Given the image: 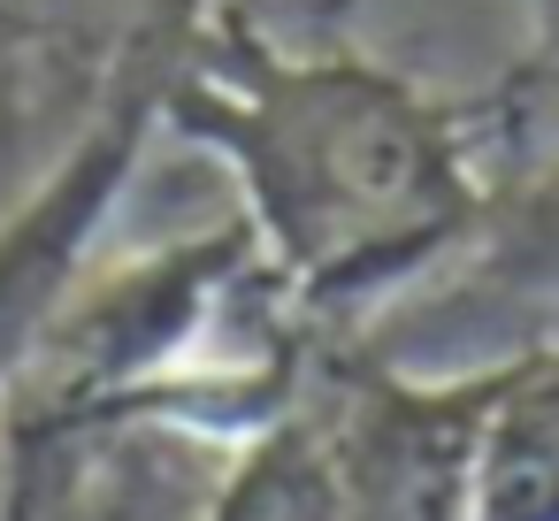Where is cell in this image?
<instances>
[{
    "label": "cell",
    "mask_w": 559,
    "mask_h": 521,
    "mask_svg": "<svg viewBox=\"0 0 559 521\" xmlns=\"http://www.w3.org/2000/svg\"><path fill=\"white\" fill-rule=\"evenodd\" d=\"M528 32H536L528 70H536L544 85H559V0H528Z\"/></svg>",
    "instance_id": "8992f818"
},
{
    "label": "cell",
    "mask_w": 559,
    "mask_h": 521,
    "mask_svg": "<svg viewBox=\"0 0 559 521\" xmlns=\"http://www.w3.org/2000/svg\"><path fill=\"white\" fill-rule=\"evenodd\" d=\"M314 422L330 452L337 521H467L483 368L406 376L353 345H330L314 376Z\"/></svg>",
    "instance_id": "3957f363"
},
{
    "label": "cell",
    "mask_w": 559,
    "mask_h": 521,
    "mask_svg": "<svg viewBox=\"0 0 559 521\" xmlns=\"http://www.w3.org/2000/svg\"><path fill=\"white\" fill-rule=\"evenodd\" d=\"M483 139V223L467 238L475 284L506 299H559V85L528 62L475 93Z\"/></svg>",
    "instance_id": "277c9868"
},
{
    "label": "cell",
    "mask_w": 559,
    "mask_h": 521,
    "mask_svg": "<svg viewBox=\"0 0 559 521\" xmlns=\"http://www.w3.org/2000/svg\"><path fill=\"white\" fill-rule=\"evenodd\" d=\"M162 139L238 185L261 269L322 330L460 261L483 223L475 100L337 32L284 39L261 0H200L162 85Z\"/></svg>",
    "instance_id": "6da1fadb"
},
{
    "label": "cell",
    "mask_w": 559,
    "mask_h": 521,
    "mask_svg": "<svg viewBox=\"0 0 559 521\" xmlns=\"http://www.w3.org/2000/svg\"><path fill=\"white\" fill-rule=\"evenodd\" d=\"M200 16V0H139L108 78L93 85L85 123L62 139V154L39 169V185L0 215V399L16 391L32 368L47 322L93 269V246L131 192L146 146L162 139V85L177 70L185 24Z\"/></svg>",
    "instance_id": "7a4b0ae2"
},
{
    "label": "cell",
    "mask_w": 559,
    "mask_h": 521,
    "mask_svg": "<svg viewBox=\"0 0 559 521\" xmlns=\"http://www.w3.org/2000/svg\"><path fill=\"white\" fill-rule=\"evenodd\" d=\"M467 521H559V345H521L483 368Z\"/></svg>",
    "instance_id": "5b68a950"
}]
</instances>
